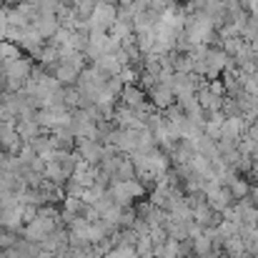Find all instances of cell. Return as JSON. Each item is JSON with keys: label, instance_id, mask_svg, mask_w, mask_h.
Listing matches in <instances>:
<instances>
[{"label": "cell", "instance_id": "1", "mask_svg": "<svg viewBox=\"0 0 258 258\" xmlns=\"http://www.w3.org/2000/svg\"><path fill=\"white\" fill-rule=\"evenodd\" d=\"M196 103L203 108V113H221L223 98L208 90V81H201V86L196 90Z\"/></svg>", "mask_w": 258, "mask_h": 258}, {"label": "cell", "instance_id": "2", "mask_svg": "<svg viewBox=\"0 0 258 258\" xmlns=\"http://www.w3.org/2000/svg\"><path fill=\"white\" fill-rule=\"evenodd\" d=\"M76 153H78V158L81 161H86L88 166H98L100 163V158H103V143H98V141H76Z\"/></svg>", "mask_w": 258, "mask_h": 258}, {"label": "cell", "instance_id": "3", "mask_svg": "<svg viewBox=\"0 0 258 258\" xmlns=\"http://www.w3.org/2000/svg\"><path fill=\"white\" fill-rule=\"evenodd\" d=\"M33 30L48 43L58 30H60V23H58V18L55 15H38L35 20H33Z\"/></svg>", "mask_w": 258, "mask_h": 258}, {"label": "cell", "instance_id": "4", "mask_svg": "<svg viewBox=\"0 0 258 258\" xmlns=\"http://www.w3.org/2000/svg\"><path fill=\"white\" fill-rule=\"evenodd\" d=\"M146 98H148V103H151L158 113H163L166 108H171L173 103H175L173 93L168 90V88H163V86H156L153 90H148V93H146Z\"/></svg>", "mask_w": 258, "mask_h": 258}, {"label": "cell", "instance_id": "5", "mask_svg": "<svg viewBox=\"0 0 258 258\" xmlns=\"http://www.w3.org/2000/svg\"><path fill=\"white\" fill-rule=\"evenodd\" d=\"M15 133L23 138V143H30L33 138H38L40 133H45L35 120H15Z\"/></svg>", "mask_w": 258, "mask_h": 258}, {"label": "cell", "instance_id": "6", "mask_svg": "<svg viewBox=\"0 0 258 258\" xmlns=\"http://www.w3.org/2000/svg\"><path fill=\"white\" fill-rule=\"evenodd\" d=\"M226 188L231 190L233 201H246V198L251 196V183H248L246 178H241V175H236V178H233Z\"/></svg>", "mask_w": 258, "mask_h": 258}, {"label": "cell", "instance_id": "7", "mask_svg": "<svg viewBox=\"0 0 258 258\" xmlns=\"http://www.w3.org/2000/svg\"><path fill=\"white\" fill-rule=\"evenodd\" d=\"M190 251H193V256H211V253H216V251H213L211 238H206L203 233H201V236H196V238H190Z\"/></svg>", "mask_w": 258, "mask_h": 258}, {"label": "cell", "instance_id": "8", "mask_svg": "<svg viewBox=\"0 0 258 258\" xmlns=\"http://www.w3.org/2000/svg\"><path fill=\"white\" fill-rule=\"evenodd\" d=\"M18 58H23V50H20L15 43L3 40V43H0V66H3V63H10V60H18Z\"/></svg>", "mask_w": 258, "mask_h": 258}, {"label": "cell", "instance_id": "9", "mask_svg": "<svg viewBox=\"0 0 258 258\" xmlns=\"http://www.w3.org/2000/svg\"><path fill=\"white\" fill-rule=\"evenodd\" d=\"M35 216H38V208L35 206H23V226L30 223V221H35Z\"/></svg>", "mask_w": 258, "mask_h": 258}, {"label": "cell", "instance_id": "10", "mask_svg": "<svg viewBox=\"0 0 258 258\" xmlns=\"http://www.w3.org/2000/svg\"><path fill=\"white\" fill-rule=\"evenodd\" d=\"M86 258H105V256H98V253H90V256H86Z\"/></svg>", "mask_w": 258, "mask_h": 258}]
</instances>
